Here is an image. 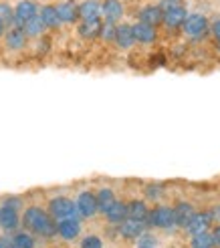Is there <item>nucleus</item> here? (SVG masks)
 Masks as SVG:
<instances>
[{"mask_svg": "<svg viewBox=\"0 0 220 248\" xmlns=\"http://www.w3.org/2000/svg\"><path fill=\"white\" fill-rule=\"evenodd\" d=\"M20 228L32 232L43 242L57 240V220L47 212L45 204L27 202L20 212Z\"/></svg>", "mask_w": 220, "mask_h": 248, "instance_id": "1", "label": "nucleus"}, {"mask_svg": "<svg viewBox=\"0 0 220 248\" xmlns=\"http://www.w3.org/2000/svg\"><path fill=\"white\" fill-rule=\"evenodd\" d=\"M145 224H148V228L154 230V232H166V234L176 232L178 228H176L172 204L157 202V204L150 206V212H148V218H145Z\"/></svg>", "mask_w": 220, "mask_h": 248, "instance_id": "2", "label": "nucleus"}, {"mask_svg": "<svg viewBox=\"0 0 220 248\" xmlns=\"http://www.w3.org/2000/svg\"><path fill=\"white\" fill-rule=\"evenodd\" d=\"M73 200H75V208H77V216L85 222H91L95 218H99V210H97V200H95V192L91 186H85L79 188L73 194Z\"/></svg>", "mask_w": 220, "mask_h": 248, "instance_id": "3", "label": "nucleus"}, {"mask_svg": "<svg viewBox=\"0 0 220 248\" xmlns=\"http://www.w3.org/2000/svg\"><path fill=\"white\" fill-rule=\"evenodd\" d=\"M180 31L190 41H204L206 36H210V20L202 12H188Z\"/></svg>", "mask_w": 220, "mask_h": 248, "instance_id": "4", "label": "nucleus"}, {"mask_svg": "<svg viewBox=\"0 0 220 248\" xmlns=\"http://www.w3.org/2000/svg\"><path fill=\"white\" fill-rule=\"evenodd\" d=\"M45 208H47V212L51 214L55 220L77 216L75 200H73L71 194H53V196H48L47 202H45Z\"/></svg>", "mask_w": 220, "mask_h": 248, "instance_id": "5", "label": "nucleus"}, {"mask_svg": "<svg viewBox=\"0 0 220 248\" xmlns=\"http://www.w3.org/2000/svg\"><path fill=\"white\" fill-rule=\"evenodd\" d=\"M85 232V220H81L79 216H71V218H63L57 220V238L65 244H75L81 234Z\"/></svg>", "mask_w": 220, "mask_h": 248, "instance_id": "6", "label": "nucleus"}, {"mask_svg": "<svg viewBox=\"0 0 220 248\" xmlns=\"http://www.w3.org/2000/svg\"><path fill=\"white\" fill-rule=\"evenodd\" d=\"M117 228V238L119 242H127V244H133L141 234L148 230V224L141 220H131V218H126L121 224L115 226Z\"/></svg>", "mask_w": 220, "mask_h": 248, "instance_id": "7", "label": "nucleus"}, {"mask_svg": "<svg viewBox=\"0 0 220 248\" xmlns=\"http://www.w3.org/2000/svg\"><path fill=\"white\" fill-rule=\"evenodd\" d=\"M212 226H214V222L210 216V210L204 208V210H196V212L192 214V218L188 220V224L182 228V232H184L186 236H194V234H200V232H208Z\"/></svg>", "mask_w": 220, "mask_h": 248, "instance_id": "8", "label": "nucleus"}, {"mask_svg": "<svg viewBox=\"0 0 220 248\" xmlns=\"http://www.w3.org/2000/svg\"><path fill=\"white\" fill-rule=\"evenodd\" d=\"M2 43H4V48L8 53H22L24 48L29 46V39L24 31L20 27H10L6 29L4 36H2Z\"/></svg>", "mask_w": 220, "mask_h": 248, "instance_id": "9", "label": "nucleus"}, {"mask_svg": "<svg viewBox=\"0 0 220 248\" xmlns=\"http://www.w3.org/2000/svg\"><path fill=\"white\" fill-rule=\"evenodd\" d=\"M55 8L63 27H75L79 22V6L75 0H59V2H55Z\"/></svg>", "mask_w": 220, "mask_h": 248, "instance_id": "10", "label": "nucleus"}, {"mask_svg": "<svg viewBox=\"0 0 220 248\" xmlns=\"http://www.w3.org/2000/svg\"><path fill=\"white\" fill-rule=\"evenodd\" d=\"M131 29H133V36H136V45L150 46V45H156L157 39H160V31H157V27H152V24L136 20L131 24Z\"/></svg>", "mask_w": 220, "mask_h": 248, "instance_id": "11", "label": "nucleus"}, {"mask_svg": "<svg viewBox=\"0 0 220 248\" xmlns=\"http://www.w3.org/2000/svg\"><path fill=\"white\" fill-rule=\"evenodd\" d=\"M113 45L119 48V51H131V48L136 46V36H133L131 22H126V20L117 22Z\"/></svg>", "mask_w": 220, "mask_h": 248, "instance_id": "12", "label": "nucleus"}, {"mask_svg": "<svg viewBox=\"0 0 220 248\" xmlns=\"http://www.w3.org/2000/svg\"><path fill=\"white\" fill-rule=\"evenodd\" d=\"M172 210H174V220H176V228L182 230L186 224H188V220L192 218V214L196 212V204H194L192 200H186V198H180V200H176L172 204Z\"/></svg>", "mask_w": 220, "mask_h": 248, "instance_id": "13", "label": "nucleus"}, {"mask_svg": "<svg viewBox=\"0 0 220 248\" xmlns=\"http://www.w3.org/2000/svg\"><path fill=\"white\" fill-rule=\"evenodd\" d=\"M95 192V200H97V210H99V216H103L107 212V208L117 200V190L111 184H99L97 188H93Z\"/></svg>", "mask_w": 220, "mask_h": 248, "instance_id": "14", "label": "nucleus"}, {"mask_svg": "<svg viewBox=\"0 0 220 248\" xmlns=\"http://www.w3.org/2000/svg\"><path fill=\"white\" fill-rule=\"evenodd\" d=\"M18 228H20V212L0 202V232L12 234Z\"/></svg>", "mask_w": 220, "mask_h": 248, "instance_id": "15", "label": "nucleus"}, {"mask_svg": "<svg viewBox=\"0 0 220 248\" xmlns=\"http://www.w3.org/2000/svg\"><path fill=\"white\" fill-rule=\"evenodd\" d=\"M12 6H15V24H12V27H22L29 18L39 15L41 4L34 2V0H16Z\"/></svg>", "mask_w": 220, "mask_h": 248, "instance_id": "16", "label": "nucleus"}, {"mask_svg": "<svg viewBox=\"0 0 220 248\" xmlns=\"http://www.w3.org/2000/svg\"><path fill=\"white\" fill-rule=\"evenodd\" d=\"M101 18L105 22H121L126 18V4L124 0H101Z\"/></svg>", "mask_w": 220, "mask_h": 248, "instance_id": "17", "label": "nucleus"}, {"mask_svg": "<svg viewBox=\"0 0 220 248\" xmlns=\"http://www.w3.org/2000/svg\"><path fill=\"white\" fill-rule=\"evenodd\" d=\"M188 16V8L186 4H182V6H176V8H170L164 12V18H162V27L170 32H176L182 29V24H184Z\"/></svg>", "mask_w": 220, "mask_h": 248, "instance_id": "18", "label": "nucleus"}, {"mask_svg": "<svg viewBox=\"0 0 220 248\" xmlns=\"http://www.w3.org/2000/svg\"><path fill=\"white\" fill-rule=\"evenodd\" d=\"M105 224H111V226H117L121 224L126 218H127V204H126V198H117V200L107 208V212L101 216Z\"/></svg>", "mask_w": 220, "mask_h": 248, "instance_id": "19", "label": "nucleus"}, {"mask_svg": "<svg viewBox=\"0 0 220 248\" xmlns=\"http://www.w3.org/2000/svg\"><path fill=\"white\" fill-rule=\"evenodd\" d=\"M138 20L140 22H145V24H152V27H162V18H164V10L157 6V4H152V2H148V4H143V6H140V10H138Z\"/></svg>", "mask_w": 220, "mask_h": 248, "instance_id": "20", "label": "nucleus"}, {"mask_svg": "<svg viewBox=\"0 0 220 248\" xmlns=\"http://www.w3.org/2000/svg\"><path fill=\"white\" fill-rule=\"evenodd\" d=\"M126 204H127V218L145 222V218H148V212H150V206H152V204L145 202L141 196H131V198H127Z\"/></svg>", "mask_w": 220, "mask_h": 248, "instance_id": "21", "label": "nucleus"}, {"mask_svg": "<svg viewBox=\"0 0 220 248\" xmlns=\"http://www.w3.org/2000/svg\"><path fill=\"white\" fill-rule=\"evenodd\" d=\"M10 238V248H36L41 244V240L34 236L32 232L24 230V228H18L12 234H8Z\"/></svg>", "mask_w": 220, "mask_h": 248, "instance_id": "22", "label": "nucleus"}, {"mask_svg": "<svg viewBox=\"0 0 220 248\" xmlns=\"http://www.w3.org/2000/svg\"><path fill=\"white\" fill-rule=\"evenodd\" d=\"M39 16L43 20V24L47 27V31H59L63 24L59 20V15H57V8H55V2H43L39 6Z\"/></svg>", "mask_w": 220, "mask_h": 248, "instance_id": "23", "label": "nucleus"}, {"mask_svg": "<svg viewBox=\"0 0 220 248\" xmlns=\"http://www.w3.org/2000/svg\"><path fill=\"white\" fill-rule=\"evenodd\" d=\"M101 24H103V20H79L75 24L77 36H79V39H83V41H95V39H99Z\"/></svg>", "mask_w": 220, "mask_h": 248, "instance_id": "24", "label": "nucleus"}, {"mask_svg": "<svg viewBox=\"0 0 220 248\" xmlns=\"http://www.w3.org/2000/svg\"><path fill=\"white\" fill-rule=\"evenodd\" d=\"M166 194H168V190L162 182H148V184H143V188H141V198L148 204L162 202L166 198Z\"/></svg>", "mask_w": 220, "mask_h": 248, "instance_id": "25", "label": "nucleus"}, {"mask_svg": "<svg viewBox=\"0 0 220 248\" xmlns=\"http://www.w3.org/2000/svg\"><path fill=\"white\" fill-rule=\"evenodd\" d=\"M79 20H103L101 18V0H83L77 2Z\"/></svg>", "mask_w": 220, "mask_h": 248, "instance_id": "26", "label": "nucleus"}, {"mask_svg": "<svg viewBox=\"0 0 220 248\" xmlns=\"http://www.w3.org/2000/svg\"><path fill=\"white\" fill-rule=\"evenodd\" d=\"M20 29L24 31V34H27V39H29V41H36V39H41V36L47 34V27L43 24V20H41L39 15L32 16V18H29Z\"/></svg>", "mask_w": 220, "mask_h": 248, "instance_id": "27", "label": "nucleus"}, {"mask_svg": "<svg viewBox=\"0 0 220 248\" xmlns=\"http://www.w3.org/2000/svg\"><path fill=\"white\" fill-rule=\"evenodd\" d=\"M75 244L77 248H107V240L99 232H83Z\"/></svg>", "mask_w": 220, "mask_h": 248, "instance_id": "28", "label": "nucleus"}, {"mask_svg": "<svg viewBox=\"0 0 220 248\" xmlns=\"http://www.w3.org/2000/svg\"><path fill=\"white\" fill-rule=\"evenodd\" d=\"M188 248H216L214 240H212V234L208 232H200V234H194V236H188Z\"/></svg>", "mask_w": 220, "mask_h": 248, "instance_id": "29", "label": "nucleus"}, {"mask_svg": "<svg viewBox=\"0 0 220 248\" xmlns=\"http://www.w3.org/2000/svg\"><path fill=\"white\" fill-rule=\"evenodd\" d=\"M133 246H140V248H160L162 246V240H160V236H157L154 230L148 228L136 242H133Z\"/></svg>", "mask_w": 220, "mask_h": 248, "instance_id": "30", "label": "nucleus"}, {"mask_svg": "<svg viewBox=\"0 0 220 248\" xmlns=\"http://www.w3.org/2000/svg\"><path fill=\"white\" fill-rule=\"evenodd\" d=\"M0 20L6 24V29L15 24V6L10 0H0Z\"/></svg>", "mask_w": 220, "mask_h": 248, "instance_id": "31", "label": "nucleus"}, {"mask_svg": "<svg viewBox=\"0 0 220 248\" xmlns=\"http://www.w3.org/2000/svg\"><path fill=\"white\" fill-rule=\"evenodd\" d=\"M0 202L6 204V206H10V208H15V210H18V212H22L24 204H27V198L20 196V194H8V196L0 198Z\"/></svg>", "mask_w": 220, "mask_h": 248, "instance_id": "32", "label": "nucleus"}, {"mask_svg": "<svg viewBox=\"0 0 220 248\" xmlns=\"http://www.w3.org/2000/svg\"><path fill=\"white\" fill-rule=\"evenodd\" d=\"M115 27L117 24L113 22H105L101 24V31H99V41H103L105 45H113V39H115Z\"/></svg>", "mask_w": 220, "mask_h": 248, "instance_id": "33", "label": "nucleus"}, {"mask_svg": "<svg viewBox=\"0 0 220 248\" xmlns=\"http://www.w3.org/2000/svg\"><path fill=\"white\" fill-rule=\"evenodd\" d=\"M210 36L214 39V43H220V16L210 20Z\"/></svg>", "mask_w": 220, "mask_h": 248, "instance_id": "34", "label": "nucleus"}, {"mask_svg": "<svg viewBox=\"0 0 220 248\" xmlns=\"http://www.w3.org/2000/svg\"><path fill=\"white\" fill-rule=\"evenodd\" d=\"M184 0H157V6H160L164 12L170 10V8H176V6H182Z\"/></svg>", "mask_w": 220, "mask_h": 248, "instance_id": "35", "label": "nucleus"}, {"mask_svg": "<svg viewBox=\"0 0 220 248\" xmlns=\"http://www.w3.org/2000/svg\"><path fill=\"white\" fill-rule=\"evenodd\" d=\"M210 216H212V222L214 224H220V202H214L210 208Z\"/></svg>", "mask_w": 220, "mask_h": 248, "instance_id": "36", "label": "nucleus"}, {"mask_svg": "<svg viewBox=\"0 0 220 248\" xmlns=\"http://www.w3.org/2000/svg\"><path fill=\"white\" fill-rule=\"evenodd\" d=\"M210 234H212V240H214V246L220 248V224H214L210 228Z\"/></svg>", "mask_w": 220, "mask_h": 248, "instance_id": "37", "label": "nucleus"}, {"mask_svg": "<svg viewBox=\"0 0 220 248\" xmlns=\"http://www.w3.org/2000/svg\"><path fill=\"white\" fill-rule=\"evenodd\" d=\"M0 248H10V238H8V234H2V232H0Z\"/></svg>", "mask_w": 220, "mask_h": 248, "instance_id": "38", "label": "nucleus"}, {"mask_svg": "<svg viewBox=\"0 0 220 248\" xmlns=\"http://www.w3.org/2000/svg\"><path fill=\"white\" fill-rule=\"evenodd\" d=\"M4 32H6V24L0 20V41H2V36H4Z\"/></svg>", "mask_w": 220, "mask_h": 248, "instance_id": "39", "label": "nucleus"}, {"mask_svg": "<svg viewBox=\"0 0 220 248\" xmlns=\"http://www.w3.org/2000/svg\"><path fill=\"white\" fill-rule=\"evenodd\" d=\"M216 53L220 55V43H216Z\"/></svg>", "mask_w": 220, "mask_h": 248, "instance_id": "40", "label": "nucleus"}, {"mask_svg": "<svg viewBox=\"0 0 220 248\" xmlns=\"http://www.w3.org/2000/svg\"><path fill=\"white\" fill-rule=\"evenodd\" d=\"M34 2H39V4H41V2H48V0H34Z\"/></svg>", "mask_w": 220, "mask_h": 248, "instance_id": "41", "label": "nucleus"}, {"mask_svg": "<svg viewBox=\"0 0 220 248\" xmlns=\"http://www.w3.org/2000/svg\"><path fill=\"white\" fill-rule=\"evenodd\" d=\"M36 248H47V246H41V244H39V246H36Z\"/></svg>", "mask_w": 220, "mask_h": 248, "instance_id": "42", "label": "nucleus"}, {"mask_svg": "<svg viewBox=\"0 0 220 248\" xmlns=\"http://www.w3.org/2000/svg\"><path fill=\"white\" fill-rule=\"evenodd\" d=\"M133 248H140V246H133Z\"/></svg>", "mask_w": 220, "mask_h": 248, "instance_id": "43", "label": "nucleus"}]
</instances>
